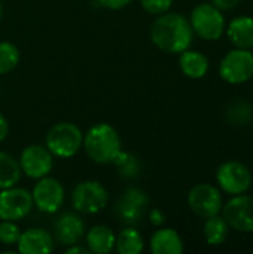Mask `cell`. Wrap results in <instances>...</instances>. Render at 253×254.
Instances as JSON below:
<instances>
[{
    "label": "cell",
    "mask_w": 253,
    "mask_h": 254,
    "mask_svg": "<svg viewBox=\"0 0 253 254\" xmlns=\"http://www.w3.org/2000/svg\"><path fill=\"white\" fill-rule=\"evenodd\" d=\"M9 134V124L6 121V118L0 113V141H3Z\"/></svg>",
    "instance_id": "31"
},
{
    "label": "cell",
    "mask_w": 253,
    "mask_h": 254,
    "mask_svg": "<svg viewBox=\"0 0 253 254\" xmlns=\"http://www.w3.org/2000/svg\"><path fill=\"white\" fill-rule=\"evenodd\" d=\"M221 213L230 229L240 234H253V196L246 193L234 195L224 204Z\"/></svg>",
    "instance_id": "9"
},
{
    "label": "cell",
    "mask_w": 253,
    "mask_h": 254,
    "mask_svg": "<svg viewBox=\"0 0 253 254\" xmlns=\"http://www.w3.org/2000/svg\"><path fill=\"white\" fill-rule=\"evenodd\" d=\"M19 162L9 153L0 152V190L16 186L21 179Z\"/></svg>",
    "instance_id": "22"
},
{
    "label": "cell",
    "mask_w": 253,
    "mask_h": 254,
    "mask_svg": "<svg viewBox=\"0 0 253 254\" xmlns=\"http://www.w3.org/2000/svg\"><path fill=\"white\" fill-rule=\"evenodd\" d=\"M86 247L91 253L109 254L115 249V234L109 226H92L86 234Z\"/></svg>",
    "instance_id": "19"
},
{
    "label": "cell",
    "mask_w": 253,
    "mask_h": 254,
    "mask_svg": "<svg viewBox=\"0 0 253 254\" xmlns=\"http://www.w3.org/2000/svg\"><path fill=\"white\" fill-rule=\"evenodd\" d=\"M140 3L146 12L152 15H161L169 12L173 4V0H140Z\"/></svg>",
    "instance_id": "27"
},
{
    "label": "cell",
    "mask_w": 253,
    "mask_h": 254,
    "mask_svg": "<svg viewBox=\"0 0 253 254\" xmlns=\"http://www.w3.org/2000/svg\"><path fill=\"white\" fill-rule=\"evenodd\" d=\"M115 249L119 254H140L145 249V240L139 231L128 226L115 237Z\"/></svg>",
    "instance_id": "20"
},
{
    "label": "cell",
    "mask_w": 253,
    "mask_h": 254,
    "mask_svg": "<svg viewBox=\"0 0 253 254\" xmlns=\"http://www.w3.org/2000/svg\"><path fill=\"white\" fill-rule=\"evenodd\" d=\"M219 76L230 85H242L253 77V52L236 48L219 63Z\"/></svg>",
    "instance_id": "5"
},
{
    "label": "cell",
    "mask_w": 253,
    "mask_h": 254,
    "mask_svg": "<svg viewBox=\"0 0 253 254\" xmlns=\"http://www.w3.org/2000/svg\"><path fill=\"white\" fill-rule=\"evenodd\" d=\"M230 42L234 48L252 49L253 48V18L249 15H240L230 21L225 28Z\"/></svg>",
    "instance_id": "16"
},
{
    "label": "cell",
    "mask_w": 253,
    "mask_h": 254,
    "mask_svg": "<svg viewBox=\"0 0 253 254\" xmlns=\"http://www.w3.org/2000/svg\"><path fill=\"white\" fill-rule=\"evenodd\" d=\"M149 208L148 195L139 188H128L115 205L118 220L127 226H136L146 216Z\"/></svg>",
    "instance_id": "10"
},
{
    "label": "cell",
    "mask_w": 253,
    "mask_h": 254,
    "mask_svg": "<svg viewBox=\"0 0 253 254\" xmlns=\"http://www.w3.org/2000/svg\"><path fill=\"white\" fill-rule=\"evenodd\" d=\"M1 15H3V6H1V3H0V19H1Z\"/></svg>",
    "instance_id": "33"
},
{
    "label": "cell",
    "mask_w": 253,
    "mask_h": 254,
    "mask_svg": "<svg viewBox=\"0 0 253 254\" xmlns=\"http://www.w3.org/2000/svg\"><path fill=\"white\" fill-rule=\"evenodd\" d=\"M188 205L201 219L221 214L224 207L222 190L209 183H198L188 193Z\"/></svg>",
    "instance_id": "8"
},
{
    "label": "cell",
    "mask_w": 253,
    "mask_h": 254,
    "mask_svg": "<svg viewBox=\"0 0 253 254\" xmlns=\"http://www.w3.org/2000/svg\"><path fill=\"white\" fill-rule=\"evenodd\" d=\"M19 235H21V231L15 222H12V220H1L0 222V244L16 246Z\"/></svg>",
    "instance_id": "25"
},
{
    "label": "cell",
    "mask_w": 253,
    "mask_h": 254,
    "mask_svg": "<svg viewBox=\"0 0 253 254\" xmlns=\"http://www.w3.org/2000/svg\"><path fill=\"white\" fill-rule=\"evenodd\" d=\"M149 246L154 254H180L183 252L182 237L171 228L158 229L152 235Z\"/></svg>",
    "instance_id": "17"
},
{
    "label": "cell",
    "mask_w": 253,
    "mask_h": 254,
    "mask_svg": "<svg viewBox=\"0 0 253 254\" xmlns=\"http://www.w3.org/2000/svg\"><path fill=\"white\" fill-rule=\"evenodd\" d=\"M179 67L182 73L189 79H203L209 71V58L198 51L186 49L180 52Z\"/></svg>",
    "instance_id": "18"
},
{
    "label": "cell",
    "mask_w": 253,
    "mask_h": 254,
    "mask_svg": "<svg viewBox=\"0 0 253 254\" xmlns=\"http://www.w3.org/2000/svg\"><path fill=\"white\" fill-rule=\"evenodd\" d=\"M54 232L57 241L69 247L81 241L85 234V223L75 213H63L54 222Z\"/></svg>",
    "instance_id": "14"
},
{
    "label": "cell",
    "mask_w": 253,
    "mask_h": 254,
    "mask_svg": "<svg viewBox=\"0 0 253 254\" xmlns=\"http://www.w3.org/2000/svg\"><path fill=\"white\" fill-rule=\"evenodd\" d=\"M216 183L222 192L231 196L246 193L252 186V173L240 161H225L216 170Z\"/></svg>",
    "instance_id": "6"
},
{
    "label": "cell",
    "mask_w": 253,
    "mask_h": 254,
    "mask_svg": "<svg viewBox=\"0 0 253 254\" xmlns=\"http://www.w3.org/2000/svg\"><path fill=\"white\" fill-rule=\"evenodd\" d=\"M109 202L106 188L95 180H85L75 186L72 192L73 208L84 214H95L104 210Z\"/></svg>",
    "instance_id": "7"
},
{
    "label": "cell",
    "mask_w": 253,
    "mask_h": 254,
    "mask_svg": "<svg viewBox=\"0 0 253 254\" xmlns=\"http://www.w3.org/2000/svg\"><path fill=\"white\" fill-rule=\"evenodd\" d=\"M64 196L66 192L63 185L57 179L48 176L39 179V182L34 185L31 192L33 205H36L37 210L46 214L57 213L64 202Z\"/></svg>",
    "instance_id": "11"
},
{
    "label": "cell",
    "mask_w": 253,
    "mask_h": 254,
    "mask_svg": "<svg viewBox=\"0 0 253 254\" xmlns=\"http://www.w3.org/2000/svg\"><path fill=\"white\" fill-rule=\"evenodd\" d=\"M191 27L194 33L204 40H219L227 28L225 18L222 10L213 6L212 3L197 4L189 16Z\"/></svg>",
    "instance_id": "4"
},
{
    "label": "cell",
    "mask_w": 253,
    "mask_h": 254,
    "mask_svg": "<svg viewBox=\"0 0 253 254\" xmlns=\"http://www.w3.org/2000/svg\"><path fill=\"white\" fill-rule=\"evenodd\" d=\"M239 3H240V0H212V4L216 6L218 9H221L222 12L234 9Z\"/></svg>",
    "instance_id": "30"
},
{
    "label": "cell",
    "mask_w": 253,
    "mask_h": 254,
    "mask_svg": "<svg viewBox=\"0 0 253 254\" xmlns=\"http://www.w3.org/2000/svg\"><path fill=\"white\" fill-rule=\"evenodd\" d=\"M86 155L97 164H112L121 149V138L118 131L109 124H97L91 127L84 135Z\"/></svg>",
    "instance_id": "2"
},
{
    "label": "cell",
    "mask_w": 253,
    "mask_h": 254,
    "mask_svg": "<svg viewBox=\"0 0 253 254\" xmlns=\"http://www.w3.org/2000/svg\"><path fill=\"white\" fill-rule=\"evenodd\" d=\"M89 253H91V252L88 250V247L78 246V244L69 246V249L66 250V254H89Z\"/></svg>",
    "instance_id": "32"
},
{
    "label": "cell",
    "mask_w": 253,
    "mask_h": 254,
    "mask_svg": "<svg viewBox=\"0 0 253 254\" xmlns=\"http://www.w3.org/2000/svg\"><path fill=\"white\" fill-rule=\"evenodd\" d=\"M194 39V30L189 19L177 12H166L151 25L152 43L169 54H180L189 49Z\"/></svg>",
    "instance_id": "1"
},
{
    "label": "cell",
    "mask_w": 253,
    "mask_h": 254,
    "mask_svg": "<svg viewBox=\"0 0 253 254\" xmlns=\"http://www.w3.org/2000/svg\"><path fill=\"white\" fill-rule=\"evenodd\" d=\"M33 208V198L27 189L7 188L0 190V220L18 222Z\"/></svg>",
    "instance_id": "12"
},
{
    "label": "cell",
    "mask_w": 253,
    "mask_h": 254,
    "mask_svg": "<svg viewBox=\"0 0 253 254\" xmlns=\"http://www.w3.org/2000/svg\"><path fill=\"white\" fill-rule=\"evenodd\" d=\"M149 220H151V223L154 225V226H163L164 225V222H166V216H164V213L160 210V208H154V210H151V213H149Z\"/></svg>",
    "instance_id": "29"
},
{
    "label": "cell",
    "mask_w": 253,
    "mask_h": 254,
    "mask_svg": "<svg viewBox=\"0 0 253 254\" xmlns=\"http://www.w3.org/2000/svg\"><path fill=\"white\" fill-rule=\"evenodd\" d=\"M84 144V134L81 128L72 122L55 124L46 134L45 146L57 158L75 156Z\"/></svg>",
    "instance_id": "3"
},
{
    "label": "cell",
    "mask_w": 253,
    "mask_h": 254,
    "mask_svg": "<svg viewBox=\"0 0 253 254\" xmlns=\"http://www.w3.org/2000/svg\"><path fill=\"white\" fill-rule=\"evenodd\" d=\"M19 63V51L10 42H0V74L10 73Z\"/></svg>",
    "instance_id": "23"
},
{
    "label": "cell",
    "mask_w": 253,
    "mask_h": 254,
    "mask_svg": "<svg viewBox=\"0 0 253 254\" xmlns=\"http://www.w3.org/2000/svg\"><path fill=\"white\" fill-rule=\"evenodd\" d=\"M228 232H230V226L227 225L225 219L221 214H216V216L206 219L204 238H206L209 246H212V247L222 246L227 241Z\"/></svg>",
    "instance_id": "21"
},
{
    "label": "cell",
    "mask_w": 253,
    "mask_h": 254,
    "mask_svg": "<svg viewBox=\"0 0 253 254\" xmlns=\"http://www.w3.org/2000/svg\"><path fill=\"white\" fill-rule=\"evenodd\" d=\"M112 164L116 165V168H118L121 176L128 177V179L136 177L140 173V162H139V159L136 156L127 153V152H122V150L118 153V156L113 159Z\"/></svg>",
    "instance_id": "24"
},
{
    "label": "cell",
    "mask_w": 253,
    "mask_h": 254,
    "mask_svg": "<svg viewBox=\"0 0 253 254\" xmlns=\"http://www.w3.org/2000/svg\"><path fill=\"white\" fill-rule=\"evenodd\" d=\"M21 171L30 179H42L48 176L54 167V156L46 146L31 144L27 146L18 159Z\"/></svg>",
    "instance_id": "13"
},
{
    "label": "cell",
    "mask_w": 253,
    "mask_h": 254,
    "mask_svg": "<svg viewBox=\"0 0 253 254\" xmlns=\"http://www.w3.org/2000/svg\"><path fill=\"white\" fill-rule=\"evenodd\" d=\"M16 247L22 254H48L54 250V240L46 229L30 228L21 232Z\"/></svg>",
    "instance_id": "15"
},
{
    "label": "cell",
    "mask_w": 253,
    "mask_h": 254,
    "mask_svg": "<svg viewBox=\"0 0 253 254\" xmlns=\"http://www.w3.org/2000/svg\"><path fill=\"white\" fill-rule=\"evenodd\" d=\"M100 3V6L106 7V9H112V10H118L122 9L125 6H128L133 0H97Z\"/></svg>",
    "instance_id": "28"
},
{
    "label": "cell",
    "mask_w": 253,
    "mask_h": 254,
    "mask_svg": "<svg viewBox=\"0 0 253 254\" xmlns=\"http://www.w3.org/2000/svg\"><path fill=\"white\" fill-rule=\"evenodd\" d=\"M252 116V107L248 103H236L230 110H228V119L230 122L236 125H242L248 122Z\"/></svg>",
    "instance_id": "26"
}]
</instances>
